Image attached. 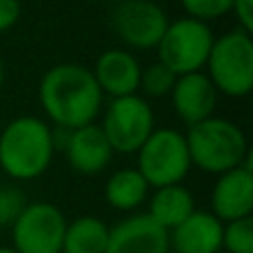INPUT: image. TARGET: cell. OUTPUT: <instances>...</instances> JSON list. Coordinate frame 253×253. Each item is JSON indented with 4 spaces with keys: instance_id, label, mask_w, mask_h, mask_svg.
<instances>
[{
    "instance_id": "6da1fadb",
    "label": "cell",
    "mask_w": 253,
    "mask_h": 253,
    "mask_svg": "<svg viewBox=\"0 0 253 253\" xmlns=\"http://www.w3.org/2000/svg\"><path fill=\"white\" fill-rule=\"evenodd\" d=\"M38 100L44 118L60 131L96 123L105 107V96L91 67L80 62H60L44 71L38 84Z\"/></svg>"
},
{
    "instance_id": "7a4b0ae2",
    "label": "cell",
    "mask_w": 253,
    "mask_h": 253,
    "mask_svg": "<svg viewBox=\"0 0 253 253\" xmlns=\"http://www.w3.org/2000/svg\"><path fill=\"white\" fill-rule=\"evenodd\" d=\"M58 138L47 120L18 116L0 131V171L16 182H31L47 173Z\"/></svg>"
},
{
    "instance_id": "3957f363",
    "label": "cell",
    "mask_w": 253,
    "mask_h": 253,
    "mask_svg": "<svg viewBox=\"0 0 253 253\" xmlns=\"http://www.w3.org/2000/svg\"><path fill=\"white\" fill-rule=\"evenodd\" d=\"M187 147L191 167L211 175H220L240 165L251 162L249 140L245 131L229 118H211L187 126Z\"/></svg>"
},
{
    "instance_id": "277c9868",
    "label": "cell",
    "mask_w": 253,
    "mask_h": 253,
    "mask_svg": "<svg viewBox=\"0 0 253 253\" xmlns=\"http://www.w3.org/2000/svg\"><path fill=\"white\" fill-rule=\"evenodd\" d=\"M205 74L222 96H249L253 89V36L242 29L218 36L205 62Z\"/></svg>"
},
{
    "instance_id": "5b68a950",
    "label": "cell",
    "mask_w": 253,
    "mask_h": 253,
    "mask_svg": "<svg viewBox=\"0 0 253 253\" xmlns=\"http://www.w3.org/2000/svg\"><path fill=\"white\" fill-rule=\"evenodd\" d=\"M135 169L151 189L184 182L193 169L184 133L173 126L153 129L135 151Z\"/></svg>"
},
{
    "instance_id": "8992f818",
    "label": "cell",
    "mask_w": 253,
    "mask_h": 253,
    "mask_svg": "<svg viewBox=\"0 0 253 253\" xmlns=\"http://www.w3.org/2000/svg\"><path fill=\"white\" fill-rule=\"evenodd\" d=\"M215 34L207 22L182 16L178 20H169L160 42L156 47L158 60L167 65L175 76L202 71L213 47Z\"/></svg>"
},
{
    "instance_id": "52a82bcc",
    "label": "cell",
    "mask_w": 253,
    "mask_h": 253,
    "mask_svg": "<svg viewBox=\"0 0 253 253\" xmlns=\"http://www.w3.org/2000/svg\"><path fill=\"white\" fill-rule=\"evenodd\" d=\"M100 114V129L114 153H135L156 129V114L147 98L140 93L111 98Z\"/></svg>"
},
{
    "instance_id": "ba28073f",
    "label": "cell",
    "mask_w": 253,
    "mask_h": 253,
    "mask_svg": "<svg viewBox=\"0 0 253 253\" xmlns=\"http://www.w3.org/2000/svg\"><path fill=\"white\" fill-rule=\"evenodd\" d=\"M67 218L53 202H27L22 213L9 227L16 253H60Z\"/></svg>"
},
{
    "instance_id": "9c48e42d",
    "label": "cell",
    "mask_w": 253,
    "mask_h": 253,
    "mask_svg": "<svg viewBox=\"0 0 253 253\" xmlns=\"http://www.w3.org/2000/svg\"><path fill=\"white\" fill-rule=\"evenodd\" d=\"M114 34L126 49H156L169 25L167 11L153 0H120L109 18Z\"/></svg>"
},
{
    "instance_id": "30bf717a",
    "label": "cell",
    "mask_w": 253,
    "mask_h": 253,
    "mask_svg": "<svg viewBox=\"0 0 253 253\" xmlns=\"http://www.w3.org/2000/svg\"><path fill=\"white\" fill-rule=\"evenodd\" d=\"M215 184L211 189L209 205L211 213L220 222L249 218L253 213V171L251 162L240 165L231 171L215 175Z\"/></svg>"
},
{
    "instance_id": "8fae6325",
    "label": "cell",
    "mask_w": 253,
    "mask_h": 253,
    "mask_svg": "<svg viewBox=\"0 0 253 253\" xmlns=\"http://www.w3.org/2000/svg\"><path fill=\"white\" fill-rule=\"evenodd\" d=\"M60 131V129H58ZM62 151L69 167L80 175H98L111 165L114 149L105 138L100 125L91 123L71 131H62Z\"/></svg>"
},
{
    "instance_id": "7c38bea8",
    "label": "cell",
    "mask_w": 253,
    "mask_h": 253,
    "mask_svg": "<svg viewBox=\"0 0 253 253\" xmlns=\"http://www.w3.org/2000/svg\"><path fill=\"white\" fill-rule=\"evenodd\" d=\"M169 231L147 213H129L109 227L105 253H169Z\"/></svg>"
},
{
    "instance_id": "4fadbf2b",
    "label": "cell",
    "mask_w": 253,
    "mask_h": 253,
    "mask_svg": "<svg viewBox=\"0 0 253 253\" xmlns=\"http://www.w3.org/2000/svg\"><path fill=\"white\" fill-rule=\"evenodd\" d=\"M218 96L213 83L205 71H193V74L178 76L173 89H171V107H173L175 116L182 120L187 126L202 123V120L215 116V105H218Z\"/></svg>"
},
{
    "instance_id": "5bb4252c",
    "label": "cell",
    "mask_w": 253,
    "mask_h": 253,
    "mask_svg": "<svg viewBox=\"0 0 253 253\" xmlns=\"http://www.w3.org/2000/svg\"><path fill=\"white\" fill-rule=\"evenodd\" d=\"M140 71H142V65L129 49H107L98 56L91 74L102 96L123 98L138 93Z\"/></svg>"
},
{
    "instance_id": "9a60e30c",
    "label": "cell",
    "mask_w": 253,
    "mask_h": 253,
    "mask_svg": "<svg viewBox=\"0 0 253 253\" xmlns=\"http://www.w3.org/2000/svg\"><path fill=\"white\" fill-rule=\"evenodd\" d=\"M222 229L224 222H220L211 211L196 209L169 231V249L173 253H220Z\"/></svg>"
},
{
    "instance_id": "2e32d148",
    "label": "cell",
    "mask_w": 253,
    "mask_h": 253,
    "mask_svg": "<svg viewBox=\"0 0 253 253\" xmlns=\"http://www.w3.org/2000/svg\"><path fill=\"white\" fill-rule=\"evenodd\" d=\"M144 205H147L144 213L156 224H160L165 231H171L196 211V198H193L191 189H187L180 182L151 189Z\"/></svg>"
},
{
    "instance_id": "e0dca14e",
    "label": "cell",
    "mask_w": 253,
    "mask_h": 253,
    "mask_svg": "<svg viewBox=\"0 0 253 253\" xmlns=\"http://www.w3.org/2000/svg\"><path fill=\"white\" fill-rule=\"evenodd\" d=\"M149 193H151V187L135 167L114 171L105 182V202L111 209L123 211V213H135L147 202Z\"/></svg>"
},
{
    "instance_id": "ac0fdd59",
    "label": "cell",
    "mask_w": 253,
    "mask_h": 253,
    "mask_svg": "<svg viewBox=\"0 0 253 253\" xmlns=\"http://www.w3.org/2000/svg\"><path fill=\"white\" fill-rule=\"evenodd\" d=\"M109 240V224L98 215H80L67 220L60 253H105Z\"/></svg>"
},
{
    "instance_id": "d6986e66",
    "label": "cell",
    "mask_w": 253,
    "mask_h": 253,
    "mask_svg": "<svg viewBox=\"0 0 253 253\" xmlns=\"http://www.w3.org/2000/svg\"><path fill=\"white\" fill-rule=\"evenodd\" d=\"M175 80H178V76L167 65H162L160 60H156L149 67H142V71H140L138 93L142 91L147 98H165L171 93Z\"/></svg>"
},
{
    "instance_id": "ffe728a7",
    "label": "cell",
    "mask_w": 253,
    "mask_h": 253,
    "mask_svg": "<svg viewBox=\"0 0 253 253\" xmlns=\"http://www.w3.org/2000/svg\"><path fill=\"white\" fill-rule=\"evenodd\" d=\"M222 251L227 253H253V218H240L224 222Z\"/></svg>"
},
{
    "instance_id": "44dd1931",
    "label": "cell",
    "mask_w": 253,
    "mask_h": 253,
    "mask_svg": "<svg viewBox=\"0 0 253 253\" xmlns=\"http://www.w3.org/2000/svg\"><path fill=\"white\" fill-rule=\"evenodd\" d=\"M180 2H182V9L189 18L209 25V22L231 13L233 0H180Z\"/></svg>"
},
{
    "instance_id": "7402d4cb",
    "label": "cell",
    "mask_w": 253,
    "mask_h": 253,
    "mask_svg": "<svg viewBox=\"0 0 253 253\" xmlns=\"http://www.w3.org/2000/svg\"><path fill=\"white\" fill-rule=\"evenodd\" d=\"M27 196L22 189L13 187V184H4L0 187V229L11 227L16 222V218L22 213V209L27 207Z\"/></svg>"
},
{
    "instance_id": "603a6c76",
    "label": "cell",
    "mask_w": 253,
    "mask_h": 253,
    "mask_svg": "<svg viewBox=\"0 0 253 253\" xmlns=\"http://www.w3.org/2000/svg\"><path fill=\"white\" fill-rule=\"evenodd\" d=\"M22 16L20 0H0V34L13 29Z\"/></svg>"
},
{
    "instance_id": "cb8c5ba5",
    "label": "cell",
    "mask_w": 253,
    "mask_h": 253,
    "mask_svg": "<svg viewBox=\"0 0 253 253\" xmlns=\"http://www.w3.org/2000/svg\"><path fill=\"white\" fill-rule=\"evenodd\" d=\"M231 13L238 22V29L253 34V0H233Z\"/></svg>"
},
{
    "instance_id": "d4e9b609",
    "label": "cell",
    "mask_w": 253,
    "mask_h": 253,
    "mask_svg": "<svg viewBox=\"0 0 253 253\" xmlns=\"http://www.w3.org/2000/svg\"><path fill=\"white\" fill-rule=\"evenodd\" d=\"M2 84H4V62L0 58V89H2Z\"/></svg>"
},
{
    "instance_id": "484cf974",
    "label": "cell",
    "mask_w": 253,
    "mask_h": 253,
    "mask_svg": "<svg viewBox=\"0 0 253 253\" xmlns=\"http://www.w3.org/2000/svg\"><path fill=\"white\" fill-rule=\"evenodd\" d=\"M0 253H16L11 247H0Z\"/></svg>"
}]
</instances>
